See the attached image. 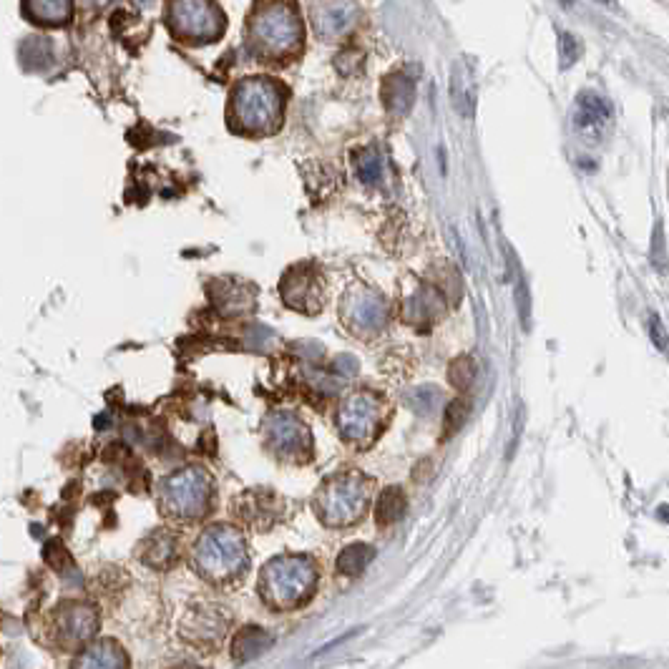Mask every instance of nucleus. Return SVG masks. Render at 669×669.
Returning a JSON list of instances; mask_svg holds the SVG:
<instances>
[{"label":"nucleus","mask_w":669,"mask_h":669,"mask_svg":"<svg viewBox=\"0 0 669 669\" xmlns=\"http://www.w3.org/2000/svg\"><path fill=\"white\" fill-rule=\"evenodd\" d=\"M71 669H131L129 652L116 639H94L73 657Z\"/></svg>","instance_id":"nucleus-9"},{"label":"nucleus","mask_w":669,"mask_h":669,"mask_svg":"<svg viewBox=\"0 0 669 669\" xmlns=\"http://www.w3.org/2000/svg\"><path fill=\"white\" fill-rule=\"evenodd\" d=\"M405 514V493L398 486H388L378 498L375 506V521L378 526H393Z\"/></svg>","instance_id":"nucleus-18"},{"label":"nucleus","mask_w":669,"mask_h":669,"mask_svg":"<svg viewBox=\"0 0 669 669\" xmlns=\"http://www.w3.org/2000/svg\"><path fill=\"white\" fill-rule=\"evenodd\" d=\"M136 556L144 561L149 569L156 571H169L179 561V539L172 531H154V534L146 536L144 541L136 549Z\"/></svg>","instance_id":"nucleus-11"},{"label":"nucleus","mask_w":669,"mask_h":669,"mask_svg":"<svg viewBox=\"0 0 669 669\" xmlns=\"http://www.w3.org/2000/svg\"><path fill=\"white\" fill-rule=\"evenodd\" d=\"M192 566L214 587H232L249 569V549L242 531L227 524H214L197 539Z\"/></svg>","instance_id":"nucleus-2"},{"label":"nucleus","mask_w":669,"mask_h":669,"mask_svg":"<svg viewBox=\"0 0 669 669\" xmlns=\"http://www.w3.org/2000/svg\"><path fill=\"white\" fill-rule=\"evenodd\" d=\"M649 338H652V343L657 345L662 353H667V350H669V332H667V327L662 325V320H659L657 315L649 317Z\"/></svg>","instance_id":"nucleus-29"},{"label":"nucleus","mask_w":669,"mask_h":669,"mask_svg":"<svg viewBox=\"0 0 669 669\" xmlns=\"http://www.w3.org/2000/svg\"><path fill=\"white\" fill-rule=\"evenodd\" d=\"M43 559H46L48 566H51L53 571H58V574H68V571L73 569L71 554H68L66 546H63L61 541H48L46 549H43Z\"/></svg>","instance_id":"nucleus-24"},{"label":"nucleus","mask_w":669,"mask_h":669,"mask_svg":"<svg viewBox=\"0 0 669 669\" xmlns=\"http://www.w3.org/2000/svg\"><path fill=\"white\" fill-rule=\"evenodd\" d=\"M212 509V481L199 468H184L161 486V511L174 521H199Z\"/></svg>","instance_id":"nucleus-3"},{"label":"nucleus","mask_w":669,"mask_h":669,"mask_svg":"<svg viewBox=\"0 0 669 669\" xmlns=\"http://www.w3.org/2000/svg\"><path fill=\"white\" fill-rule=\"evenodd\" d=\"M249 498H252V501L244 498L242 506L237 504V509H234L239 519L247 521V524L257 531L272 529V524H277V519H280V509H277L275 498H265V496H249Z\"/></svg>","instance_id":"nucleus-15"},{"label":"nucleus","mask_w":669,"mask_h":669,"mask_svg":"<svg viewBox=\"0 0 669 669\" xmlns=\"http://www.w3.org/2000/svg\"><path fill=\"white\" fill-rule=\"evenodd\" d=\"M174 11L182 16V31L189 36H212L217 31V18H222V11H217L209 3H182L174 6Z\"/></svg>","instance_id":"nucleus-14"},{"label":"nucleus","mask_w":669,"mask_h":669,"mask_svg":"<svg viewBox=\"0 0 669 669\" xmlns=\"http://www.w3.org/2000/svg\"><path fill=\"white\" fill-rule=\"evenodd\" d=\"M234 109H237L242 124L265 129L280 111V91L275 83L252 78V81L242 83L234 94Z\"/></svg>","instance_id":"nucleus-7"},{"label":"nucleus","mask_w":669,"mask_h":669,"mask_svg":"<svg viewBox=\"0 0 669 669\" xmlns=\"http://www.w3.org/2000/svg\"><path fill=\"white\" fill-rule=\"evenodd\" d=\"M229 629H232V612L224 604L199 599L184 612L179 622V639L197 652L214 654L222 649Z\"/></svg>","instance_id":"nucleus-5"},{"label":"nucleus","mask_w":669,"mask_h":669,"mask_svg":"<svg viewBox=\"0 0 669 669\" xmlns=\"http://www.w3.org/2000/svg\"><path fill=\"white\" fill-rule=\"evenodd\" d=\"M317 584L320 569L312 556L285 554L262 566L257 594L272 612H295L315 597Z\"/></svg>","instance_id":"nucleus-1"},{"label":"nucleus","mask_w":669,"mask_h":669,"mask_svg":"<svg viewBox=\"0 0 669 669\" xmlns=\"http://www.w3.org/2000/svg\"><path fill=\"white\" fill-rule=\"evenodd\" d=\"M559 48H561V66H571V63L579 58V43H576V38L571 36V33H561V41H559Z\"/></svg>","instance_id":"nucleus-30"},{"label":"nucleus","mask_w":669,"mask_h":669,"mask_svg":"<svg viewBox=\"0 0 669 669\" xmlns=\"http://www.w3.org/2000/svg\"><path fill=\"white\" fill-rule=\"evenodd\" d=\"M649 260H652L654 270H657V272H664V270H667V249H664L662 224H657V227H654L652 249H649Z\"/></svg>","instance_id":"nucleus-27"},{"label":"nucleus","mask_w":669,"mask_h":669,"mask_svg":"<svg viewBox=\"0 0 669 669\" xmlns=\"http://www.w3.org/2000/svg\"><path fill=\"white\" fill-rule=\"evenodd\" d=\"M172 669H202V667H197V664H182V667H179V664H174Z\"/></svg>","instance_id":"nucleus-32"},{"label":"nucleus","mask_w":669,"mask_h":669,"mask_svg":"<svg viewBox=\"0 0 669 669\" xmlns=\"http://www.w3.org/2000/svg\"><path fill=\"white\" fill-rule=\"evenodd\" d=\"M453 86H461V91H453V101H456V109L461 114L473 116V106H476V89H473L471 78L463 73V68H456V76H453Z\"/></svg>","instance_id":"nucleus-21"},{"label":"nucleus","mask_w":669,"mask_h":669,"mask_svg":"<svg viewBox=\"0 0 669 669\" xmlns=\"http://www.w3.org/2000/svg\"><path fill=\"white\" fill-rule=\"evenodd\" d=\"M413 99H415L413 78H408L405 73H393V76L385 78L383 101H385V106H388V111L405 114V111L413 106Z\"/></svg>","instance_id":"nucleus-16"},{"label":"nucleus","mask_w":669,"mask_h":669,"mask_svg":"<svg viewBox=\"0 0 669 669\" xmlns=\"http://www.w3.org/2000/svg\"><path fill=\"white\" fill-rule=\"evenodd\" d=\"M476 373H478L476 360L466 358V355H463V358H458V360H453L451 368H448V378H451V383L456 385V388H461V390H466L468 385L476 380Z\"/></svg>","instance_id":"nucleus-23"},{"label":"nucleus","mask_w":669,"mask_h":669,"mask_svg":"<svg viewBox=\"0 0 669 669\" xmlns=\"http://www.w3.org/2000/svg\"><path fill=\"white\" fill-rule=\"evenodd\" d=\"M358 174H360V179H365V182L368 184H373L375 179L380 177V161H378V156H373V154H363L358 159Z\"/></svg>","instance_id":"nucleus-28"},{"label":"nucleus","mask_w":669,"mask_h":669,"mask_svg":"<svg viewBox=\"0 0 669 669\" xmlns=\"http://www.w3.org/2000/svg\"><path fill=\"white\" fill-rule=\"evenodd\" d=\"M101 627L99 607L89 602H76L68 599L53 607V612L46 619L48 642L61 652H81L89 647Z\"/></svg>","instance_id":"nucleus-4"},{"label":"nucleus","mask_w":669,"mask_h":669,"mask_svg":"<svg viewBox=\"0 0 669 669\" xmlns=\"http://www.w3.org/2000/svg\"><path fill=\"white\" fill-rule=\"evenodd\" d=\"M272 428H275V441L280 443V451H295V448H300L302 428L292 418H277Z\"/></svg>","instance_id":"nucleus-22"},{"label":"nucleus","mask_w":669,"mask_h":669,"mask_svg":"<svg viewBox=\"0 0 669 669\" xmlns=\"http://www.w3.org/2000/svg\"><path fill=\"white\" fill-rule=\"evenodd\" d=\"M659 519H669V506H659Z\"/></svg>","instance_id":"nucleus-31"},{"label":"nucleus","mask_w":669,"mask_h":669,"mask_svg":"<svg viewBox=\"0 0 669 669\" xmlns=\"http://www.w3.org/2000/svg\"><path fill=\"white\" fill-rule=\"evenodd\" d=\"M368 498V486L360 478H335L317 493L315 511L330 529H345L363 519Z\"/></svg>","instance_id":"nucleus-6"},{"label":"nucleus","mask_w":669,"mask_h":669,"mask_svg":"<svg viewBox=\"0 0 669 669\" xmlns=\"http://www.w3.org/2000/svg\"><path fill=\"white\" fill-rule=\"evenodd\" d=\"M468 415V403L466 400H453L451 405H448L446 410V436H451L453 431H458V428L463 426V421H466Z\"/></svg>","instance_id":"nucleus-26"},{"label":"nucleus","mask_w":669,"mask_h":669,"mask_svg":"<svg viewBox=\"0 0 669 669\" xmlns=\"http://www.w3.org/2000/svg\"><path fill=\"white\" fill-rule=\"evenodd\" d=\"M272 644H275V637H272L270 629L260 627V624H247V627H242L234 634L232 659L237 664H247L260 657V654H265Z\"/></svg>","instance_id":"nucleus-12"},{"label":"nucleus","mask_w":669,"mask_h":669,"mask_svg":"<svg viewBox=\"0 0 669 669\" xmlns=\"http://www.w3.org/2000/svg\"><path fill=\"white\" fill-rule=\"evenodd\" d=\"M355 317H358L363 325H375V322L383 320V305H380L375 297H370V300H360L358 307H355Z\"/></svg>","instance_id":"nucleus-25"},{"label":"nucleus","mask_w":669,"mask_h":669,"mask_svg":"<svg viewBox=\"0 0 669 669\" xmlns=\"http://www.w3.org/2000/svg\"><path fill=\"white\" fill-rule=\"evenodd\" d=\"M373 559L375 549L370 544H350L338 554L335 571H338V576H345V579H355V576H360L368 569Z\"/></svg>","instance_id":"nucleus-17"},{"label":"nucleus","mask_w":669,"mask_h":669,"mask_svg":"<svg viewBox=\"0 0 669 669\" xmlns=\"http://www.w3.org/2000/svg\"><path fill=\"white\" fill-rule=\"evenodd\" d=\"M252 31H255L257 41L270 51H287L290 46H295L297 36H300V26H297V18L290 6H265L255 18Z\"/></svg>","instance_id":"nucleus-8"},{"label":"nucleus","mask_w":669,"mask_h":669,"mask_svg":"<svg viewBox=\"0 0 669 669\" xmlns=\"http://www.w3.org/2000/svg\"><path fill=\"white\" fill-rule=\"evenodd\" d=\"M375 410L378 408H375L370 398H360L358 395V398L350 400L343 413H340V428H343L345 436L353 438V441L368 436L375 426Z\"/></svg>","instance_id":"nucleus-13"},{"label":"nucleus","mask_w":669,"mask_h":669,"mask_svg":"<svg viewBox=\"0 0 669 669\" xmlns=\"http://www.w3.org/2000/svg\"><path fill=\"white\" fill-rule=\"evenodd\" d=\"M345 11H353V6H320V16L315 18V28L322 36H338L350 18H343Z\"/></svg>","instance_id":"nucleus-19"},{"label":"nucleus","mask_w":669,"mask_h":669,"mask_svg":"<svg viewBox=\"0 0 669 669\" xmlns=\"http://www.w3.org/2000/svg\"><path fill=\"white\" fill-rule=\"evenodd\" d=\"M609 116H612V111H609L607 101H604L599 94L587 91V94H581L579 101H576L574 126L576 131L587 136L589 141H599L602 139L604 129H607Z\"/></svg>","instance_id":"nucleus-10"},{"label":"nucleus","mask_w":669,"mask_h":669,"mask_svg":"<svg viewBox=\"0 0 669 669\" xmlns=\"http://www.w3.org/2000/svg\"><path fill=\"white\" fill-rule=\"evenodd\" d=\"M23 11H33V21L41 23H66L71 18V3H26Z\"/></svg>","instance_id":"nucleus-20"}]
</instances>
